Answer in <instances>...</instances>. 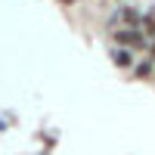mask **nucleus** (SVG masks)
I'll return each instance as SVG.
<instances>
[{
	"instance_id": "f03ea898",
	"label": "nucleus",
	"mask_w": 155,
	"mask_h": 155,
	"mask_svg": "<svg viewBox=\"0 0 155 155\" xmlns=\"http://www.w3.org/2000/svg\"><path fill=\"white\" fill-rule=\"evenodd\" d=\"M109 56H112V62H115L118 68H130V65H134V50H127V47H115Z\"/></svg>"
},
{
	"instance_id": "7ed1b4c3",
	"label": "nucleus",
	"mask_w": 155,
	"mask_h": 155,
	"mask_svg": "<svg viewBox=\"0 0 155 155\" xmlns=\"http://www.w3.org/2000/svg\"><path fill=\"white\" fill-rule=\"evenodd\" d=\"M130 68H134L137 81H149V78L155 74V59H143V62H137V65H130Z\"/></svg>"
},
{
	"instance_id": "39448f33",
	"label": "nucleus",
	"mask_w": 155,
	"mask_h": 155,
	"mask_svg": "<svg viewBox=\"0 0 155 155\" xmlns=\"http://www.w3.org/2000/svg\"><path fill=\"white\" fill-rule=\"evenodd\" d=\"M59 3H65V6H74V3H78V0H59Z\"/></svg>"
},
{
	"instance_id": "20e7f679",
	"label": "nucleus",
	"mask_w": 155,
	"mask_h": 155,
	"mask_svg": "<svg viewBox=\"0 0 155 155\" xmlns=\"http://www.w3.org/2000/svg\"><path fill=\"white\" fill-rule=\"evenodd\" d=\"M140 31L146 37H155V9H146L143 16H140Z\"/></svg>"
},
{
	"instance_id": "f257e3e1",
	"label": "nucleus",
	"mask_w": 155,
	"mask_h": 155,
	"mask_svg": "<svg viewBox=\"0 0 155 155\" xmlns=\"http://www.w3.org/2000/svg\"><path fill=\"white\" fill-rule=\"evenodd\" d=\"M118 47H127V50H146L149 47V37L140 31V28H118L112 34Z\"/></svg>"
},
{
	"instance_id": "423d86ee",
	"label": "nucleus",
	"mask_w": 155,
	"mask_h": 155,
	"mask_svg": "<svg viewBox=\"0 0 155 155\" xmlns=\"http://www.w3.org/2000/svg\"><path fill=\"white\" fill-rule=\"evenodd\" d=\"M149 53H152V59H155V41H152V44H149Z\"/></svg>"
}]
</instances>
